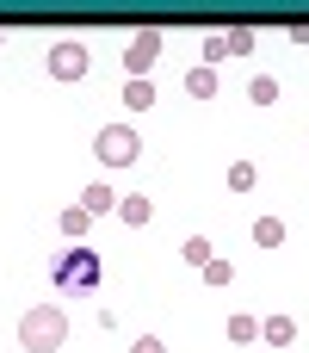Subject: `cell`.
<instances>
[{"label":"cell","instance_id":"obj_6","mask_svg":"<svg viewBox=\"0 0 309 353\" xmlns=\"http://www.w3.org/2000/svg\"><path fill=\"white\" fill-rule=\"evenodd\" d=\"M81 211H87V217H105V211H118V192H111L105 180H93V186L81 192Z\"/></svg>","mask_w":309,"mask_h":353},{"label":"cell","instance_id":"obj_12","mask_svg":"<svg viewBox=\"0 0 309 353\" xmlns=\"http://www.w3.org/2000/svg\"><path fill=\"white\" fill-rule=\"evenodd\" d=\"M254 242H260V248H279V242H285V223H279V217H260V223H254Z\"/></svg>","mask_w":309,"mask_h":353},{"label":"cell","instance_id":"obj_2","mask_svg":"<svg viewBox=\"0 0 309 353\" xmlns=\"http://www.w3.org/2000/svg\"><path fill=\"white\" fill-rule=\"evenodd\" d=\"M50 285H56V292H93V285H99V254H93V248H68V254L56 261Z\"/></svg>","mask_w":309,"mask_h":353},{"label":"cell","instance_id":"obj_17","mask_svg":"<svg viewBox=\"0 0 309 353\" xmlns=\"http://www.w3.org/2000/svg\"><path fill=\"white\" fill-rule=\"evenodd\" d=\"M180 254H186L192 267H204V261H211V242H204V236H186V248H180Z\"/></svg>","mask_w":309,"mask_h":353},{"label":"cell","instance_id":"obj_18","mask_svg":"<svg viewBox=\"0 0 309 353\" xmlns=\"http://www.w3.org/2000/svg\"><path fill=\"white\" fill-rule=\"evenodd\" d=\"M254 335H260L254 316H229V341H254Z\"/></svg>","mask_w":309,"mask_h":353},{"label":"cell","instance_id":"obj_15","mask_svg":"<svg viewBox=\"0 0 309 353\" xmlns=\"http://www.w3.org/2000/svg\"><path fill=\"white\" fill-rule=\"evenodd\" d=\"M87 223H93V217H87L81 205H68V211H62V236H87Z\"/></svg>","mask_w":309,"mask_h":353},{"label":"cell","instance_id":"obj_9","mask_svg":"<svg viewBox=\"0 0 309 353\" xmlns=\"http://www.w3.org/2000/svg\"><path fill=\"white\" fill-rule=\"evenodd\" d=\"M260 335H266L273 347H291V341H297V323H291V316H266V323H260Z\"/></svg>","mask_w":309,"mask_h":353},{"label":"cell","instance_id":"obj_19","mask_svg":"<svg viewBox=\"0 0 309 353\" xmlns=\"http://www.w3.org/2000/svg\"><path fill=\"white\" fill-rule=\"evenodd\" d=\"M223 56H229V43H223V31H217V37H204V68H217Z\"/></svg>","mask_w":309,"mask_h":353},{"label":"cell","instance_id":"obj_7","mask_svg":"<svg viewBox=\"0 0 309 353\" xmlns=\"http://www.w3.org/2000/svg\"><path fill=\"white\" fill-rule=\"evenodd\" d=\"M186 93H192V99H217V68H204V62L186 68Z\"/></svg>","mask_w":309,"mask_h":353},{"label":"cell","instance_id":"obj_5","mask_svg":"<svg viewBox=\"0 0 309 353\" xmlns=\"http://www.w3.org/2000/svg\"><path fill=\"white\" fill-rule=\"evenodd\" d=\"M155 56H161V31H136V37H130V50H124V68H130V81H142Z\"/></svg>","mask_w":309,"mask_h":353},{"label":"cell","instance_id":"obj_13","mask_svg":"<svg viewBox=\"0 0 309 353\" xmlns=\"http://www.w3.org/2000/svg\"><path fill=\"white\" fill-rule=\"evenodd\" d=\"M223 43H229V56H254V31H248V25L223 31Z\"/></svg>","mask_w":309,"mask_h":353},{"label":"cell","instance_id":"obj_1","mask_svg":"<svg viewBox=\"0 0 309 353\" xmlns=\"http://www.w3.org/2000/svg\"><path fill=\"white\" fill-rule=\"evenodd\" d=\"M62 341H68V316L56 304H37V310L19 316V347L25 353H56Z\"/></svg>","mask_w":309,"mask_h":353},{"label":"cell","instance_id":"obj_11","mask_svg":"<svg viewBox=\"0 0 309 353\" xmlns=\"http://www.w3.org/2000/svg\"><path fill=\"white\" fill-rule=\"evenodd\" d=\"M254 180H260L254 161H235V168H229V192H254Z\"/></svg>","mask_w":309,"mask_h":353},{"label":"cell","instance_id":"obj_4","mask_svg":"<svg viewBox=\"0 0 309 353\" xmlns=\"http://www.w3.org/2000/svg\"><path fill=\"white\" fill-rule=\"evenodd\" d=\"M50 74H56V81H81V74H87V43H74V37L50 43Z\"/></svg>","mask_w":309,"mask_h":353},{"label":"cell","instance_id":"obj_3","mask_svg":"<svg viewBox=\"0 0 309 353\" xmlns=\"http://www.w3.org/2000/svg\"><path fill=\"white\" fill-rule=\"evenodd\" d=\"M93 149H99V161H105V168H130V161L142 155V137H136L130 124H105V130L93 137Z\"/></svg>","mask_w":309,"mask_h":353},{"label":"cell","instance_id":"obj_20","mask_svg":"<svg viewBox=\"0 0 309 353\" xmlns=\"http://www.w3.org/2000/svg\"><path fill=\"white\" fill-rule=\"evenodd\" d=\"M130 353H167V347H161L155 335H136V341H130Z\"/></svg>","mask_w":309,"mask_h":353},{"label":"cell","instance_id":"obj_10","mask_svg":"<svg viewBox=\"0 0 309 353\" xmlns=\"http://www.w3.org/2000/svg\"><path fill=\"white\" fill-rule=\"evenodd\" d=\"M248 99H254V105H273V99H279V81H273V74H254V81H248Z\"/></svg>","mask_w":309,"mask_h":353},{"label":"cell","instance_id":"obj_21","mask_svg":"<svg viewBox=\"0 0 309 353\" xmlns=\"http://www.w3.org/2000/svg\"><path fill=\"white\" fill-rule=\"evenodd\" d=\"M0 43H6V31H0Z\"/></svg>","mask_w":309,"mask_h":353},{"label":"cell","instance_id":"obj_16","mask_svg":"<svg viewBox=\"0 0 309 353\" xmlns=\"http://www.w3.org/2000/svg\"><path fill=\"white\" fill-rule=\"evenodd\" d=\"M198 273H204V279H211V285H229V279H235V267H229V261H217V254H211V261H204V267H198Z\"/></svg>","mask_w":309,"mask_h":353},{"label":"cell","instance_id":"obj_8","mask_svg":"<svg viewBox=\"0 0 309 353\" xmlns=\"http://www.w3.org/2000/svg\"><path fill=\"white\" fill-rule=\"evenodd\" d=\"M118 217H124V223H149V217H155L149 192H130V199H118Z\"/></svg>","mask_w":309,"mask_h":353},{"label":"cell","instance_id":"obj_14","mask_svg":"<svg viewBox=\"0 0 309 353\" xmlns=\"http://www.w3.org/2000/svg\"><path fill=\"white\" fill-rule=\"evenodd\" d=\"M124 105H130V112L155 105V87H149V81H130V87H124Z\"/></svg>","mask_w":309,"mask_h":353}]
</instances>
